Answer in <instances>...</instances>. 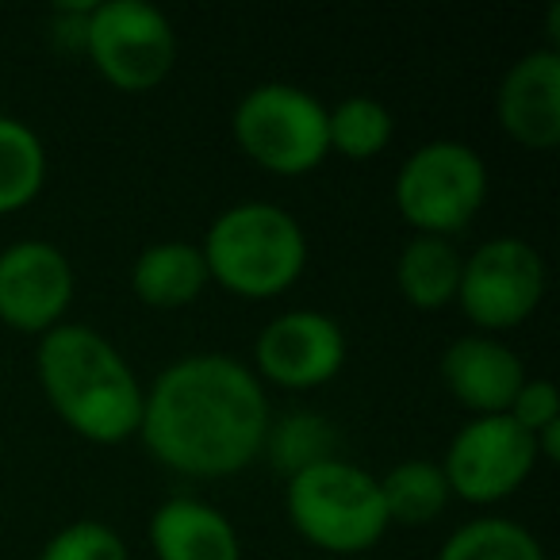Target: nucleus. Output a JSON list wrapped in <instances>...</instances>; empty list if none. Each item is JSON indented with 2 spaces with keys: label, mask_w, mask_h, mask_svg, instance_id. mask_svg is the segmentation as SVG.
<instances>
[{
  "label": "nucleus",
  "mask_w": 560,
  "mask_h": 560,
  "mask_svg": "<svg viewBox=\"0 0 560 560\" xmlns=\"http://www.w3.org/2000/svg\"><path fill=\"white\" fill-rule=\"evenodd\" d=\"M269 422V399L254 369L226 353H188L142 392L135 438L170 472L226 480L261 457Z\"/></svg>",
  "instance_id": "obj_1"
},
{
  "label": "nucleus",
  "mask_w": 560,
  "mask_h": 560,
  "mask_svg": "<svg viewBox=\"0 0 560 560\" xmlns=\"http://www.w3.org/2000/svg\"><path fill=\"white\" fill-rule=\"evenodd\" d=\"M35 373L55 415L93 445L139 434L142 384L127 358L89 323H58L39 338Z\"/></svg>",
  "instance_id": "obj_2"
},
{
  "label": "nucleus",
  "mask_w": 560,
  "mask_h": 560,
  "mask_svg": "<svg viewBox=\"0 0 560 560\" xmlns=\"http://www.w3.org/2000/svg\"><path fill=\"white\" fill-rule=\"evenodd\" d=\"M200 254L208 277L231 296L272 300L304 277L307 234L280 203L246 200L211 219Z\"/></svg>",
  "instance_id": "obj_3"
},
{
  "label": "nucleus",
  "mask_w": 560,
  "mask_h": 560,
  "mask_svg": "<svg viewBox=\"0 0 560 560\" xmlns=\"http://www.w3.org/2000/svg\"><path fill=\"white\" fill-rule=\"evenodd\" d=\"M284 511L304 541L335 557L369 552L392 529L381 480L342 457L319 460L292 476L284 488Z\"/></svg>",
  "instance_id": "obj_4"
},
{
  "label": "nucleus",
  "mask_w": 560,
  "mask_h": 560,
  "mask_svg": "<svg viewBox=\"0 0 560 560\" xmlns=\"http://www.w3.org/2000/svg\"><path fill=\"white\" fill-rule=\"evenodd\" d=\"M231 131L242 154L272 177H304L330 158L327 104L289 81L249 89L234 104Z\"/></svg>",
  "instance_id": "obj_5"
},
{
  "label": "nucleus",
  "mask_w": 560,
  "mask_h": 560,
  "mask_svg": "<svg viewBox=\"0 0 560 560\" xmlns=\"http://www.w3.org/2000/svg\"><path fill=\"white\" fill-rule=\"evenodd\" d=\"M396 211L415 234L453 238L468 231L488 200V165L468 142L434 139L422 142L399 165L392 185Z\"/></svg>",
  "instance_id": "obj_6"
},
{
  "label": "nucleus",
  "mask_w": 560,
  "mask_h": 560,
  "mask_svg": "<svg viewBox=\"0 0 560 560\" xmlns=\"http://www.w3.org/2000/svg\"><path fill=\"white\" fill-rule=\"evenodd\" d=\"M85 58L119 93H150L173 73L177 32L147 0H96Z\"/></svg>",
  "instance_id": "obj_7"
},
{
  "label": "nucleus",
  "mask_w": 560,
  "mask_h": 560,
  "mask_svg": "<svg viewBox=\"0 0 560 560\" xmlns=\"http://www.w3.org/2000/svg\"><path fill=\"white\" fill-rule=\"evenodd\" d=\"M545 296V257L518 234L488 238L465 257L457 307L476 335H503L529 319Z\"/></svg>",
  "instance_id": "obj_8"
},
{
  "label": "nucleus",
  "mask_w": 560,
  "mask_h": 560,
  "mask_svg": "<svg viewBox=\"0 0 560 560\" xmlns=\"http://www.w3.org/2000/svg\"><path fill=\"white\" fill-rule=\"evenodd\" d=\"M438 465L450 483V495L472 506H491L511 499L534 476L537 442L511 415H480L453 434Z\"/></svg>",
  "instance_id": "obj_9"
},
{
  "label": "nucleus",
  "mask_w": 560,
  "mask_h": 560,
  "mask_svg": "<svg viewBox=\"0 0 560 560\" xmlns=\"http://www.w3.org/2000/svg\"><path fill=\"white\" fill-rule=\"evenodd\" d=\"M346 353L350 346L338 319L312 307L280 312L265 323L254 342V376L289 392H312L342 373Z\"/></svg>",
  "instance_id": "obj_10"
},
{
  "label": "nucleus",
  "mask_w": 560,
  "mask_h": 560,
  "mask_svg": "<svg viewBox=\"0 0 560 560\" xmlns=\"http://www.w3.org/2000/svg\"><path fill=\"white\" fill-rule=\"evenodd\" d=\"M78 292L73 265L55 242L20 238L0 249V323L20 335H47L58 323Z\"/></svg>",
  "instance_id": "obj_11"
},
{
  "label": "nucleus",
  "mask_w": 560,
  "mask_h": 560,
  "mask_svg": "<svg viewBox=\"0 0 560 560\" xmlns=\"http://www.w3.org/2000/svg\"><path fill=\"white\" fill-rule=\"evenodd\" d=\"M495 119L506 139L526 150H552L560 142V50H529L503 73L495 93Z\"/></svg>",
  "instance_id": "obj_12"
},
{
  "label": "nucleus",
  "mask_w": 560,
  "mask_h": 560,
  "mask_svg": "<svg viewBox=\"0 0 560 560\" xmlns=\"http://www.w3.org/2000/svg\"><path fill=\"white\" fill-rule=\"evenodd\" d=\"M442 384L472 419L480 415H506L526 384V365L522 358L491 335H465L445 346L442 353Z\"/></svg>",
  "instance_id": "obj_13"
},
{
  "label": "nucleus",
  "mask_w": 560,
  "mask_h": 560,
  "mask_svg": "<svg viewBox=\"0 0 560 560\" xmlns=\"http://www.w3.org/2000/svg\"><path fill=\"white\" fill-rule=\"evenodd\" d=\"M150 549L158 560H242L234 522L219 506L192 495H173L150 514Z\"/></svg>",
  "instance_id": "obj_14"
},
{
  "label": "nucleus",
  "mask_w": 560,
  "mask_h": 560,
  "mask_svg": "<svg viewBox=\"0 0 560 560\" xmlns=\"http://www.w3.org/2000/svg\"><path fill=\"white\" fill-rule=\"evenodd\" d=\"M211 284L208 265H203L200 246L192 242H154L131 265V289L154 312H177L200 300V292Z\"/></svg>",
  "instance_id": "obj_15"
},
{
  "label": "nucleus",
  "mask_w": 560,
  "mask_h": 560,
  "mask_svg": "<svg viewBox=\"0 0 560 560\" xmlns=\"http://www.w3.org/2000/svg\"><path fill=\"white\" fill-rule=\"evenodd\" d=\"M460 265L465 254L453 246V238L415 234L396 257V289L415 312H442L457 304Z\"/></svg>",
  "instance_id": "obj_16"
},
{
  "label": "nucleus",
  "mask_w": 560,
  "mask_h": 560,
  "mask_svg": "<svg viewBox=\"0 0 560 560\" xmlns=\"http://www.w3.org/2000/svg\"><path fill=\"white\" fill-rule=\"evenodd\" d=\"M381 499L388 526H430L438 514L450 506V483L442 476V465L427 457H411L392 465L381 476Z\"/></svg>",
  "instance_id": "obj_17"
},
{
  "label": "nucleus",
  "mask_w": 560,
  "mask_h": 560,
  "mask_svg": "<svg viewBox=\"0 0 560 560\" xmlns=\"http://www.w3.org/2000/svg\"><path fill=\"white\" fill-rule=\"evenodd\" d=\"M47 185V147L16 116H0V215L27 208Z\"/></svg>",
  "instance_id": "obj_18"
},
{
  "label": "nucleus",
  "mask_w": 560,
  "mask_h": 560,
  "mask_svg": "<svg viewBox=\"0 0 560 560\" xmlns=\"http://www.w3.org/2000/svg\"><path fill=\"white\" fill-rule=\"evenodd\" d=\"M261 453L269 457L272 472L292 480V476L304 472V468L338 457L335 422L315 411H292V415H284V419H272L269 430H265Z\"/></svg>",
  "instance_id": "obj_19"
},
{
  "label": "nucleus",
  "mask_w": 560,
  "mask_h": 560,
  "mask_svg": "<svg viewBox=\"0 0 560 560\" xmlns=\"http://www.w3.org/2000/svg\"><path fill=\"white\" fill-rule=\"evenodd\" d=\"M392 135H396V119L373 96H346L335 108H327L330 154H342L346 162H369L384 154Z\"/></svg>",
  "instance_id": "obj_20"
},
{
  "label": "nucleus",
  "mask_w": 560,
  "mask_h": 560,
  "mask_svg": "<svg viewBox=\"0 0 560 560\" xmlns=\"http://www.w3.org/2000/svg\"><path fill=\"white\" fill-rule=\"evenodd\" d=\"M438 560H549V552L514 518H476L450 534Z\"/></svg>",
  "instance_id": "obj_21"
},
{
  "label": "nucleus",
  "mask_w": 560,
  "mask_h": 560,
  "mask_svg": "<svg viewBox=\"0 0 560 560\" xmlns=\"http://www.w3.org/2000/svg\"><path fill=\"white\" fill-rule=\"evenodd\" d=\"M39 560H131V552L108 522L78 518L43 545Z\"/></svg>",
  "instance_id": "obj_22"
},
{
  "label": "nucleus",
  "mask_w": 560,
  "mask_h": 560,
  "mask_svg": "<svg viewBox=\"0 0 560 560\" xmlns=\"http://www.w3.org/2000/svg\"><path fill=\"white\" fill-rule=\"evenodd\" d=\"M511 415L514 422H518L526 434H541L545 427H552V422H560V392L552 381H541V376H526V384L518 388V396H514L511 404Z\"/></svg>",
  "instance_id": "obj_23"
},
{
  "label": "nucleus",
  "mask_w": 560,
  "mask_h": 560,
  "mask_svg": "<svg viewBox=\"0 0 560 560\" xmlns=\"http://www.w3.org/2000/svg\"><path fill=\"white\" fill-rule=\"evenodd\" d=\"M96 0H81V4H58L55 20H50V32H55V43L62 50H73V55H85V32H89V16H93Z\"/></svg>",
  "instance_id": "obj_24"
}]
</instances>
